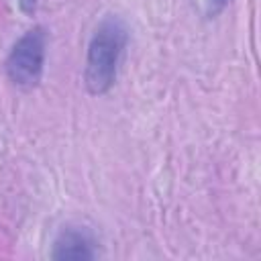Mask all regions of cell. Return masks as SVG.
I'll return each instance as SVG.
<instances>
[{"mask_svg": "<svg viewBox=\"0 0 261 261\" xmlns=\"http://www.w3.org/2000/svg\"><path fill=\"white\" fill-rule=\"evenodd\" d=\"M126 41L128 31L122 18L108 14L98 22L88 43L84 69V82L90 94L102 96L114 86Z\"/></svg>", "mask_w": 261, "mask_h": 261, "instance_id": "obj_1", "label": "cell"}, {"mask_svg": "<svg viewBox=\"0 0 261 261\" xmlns=\"http://www.w3.org/2000/svg\"><path fill=\"white\" fill-rule=\"evenodd\" d=\"M47 55V33L43 27L29 29L8 51L4 69L8 80L24 90L35 88L41 82Z\"/></svg>", "mask_w": 261, "mask_h": 261, "instance_id": "obj_2", "label": "cell"}, {"mask_svg": "<svg viewBox=\"0 0 261 261\" xmlns=\"http://www.w3.org/2000/svg\"><path fill=\"white\" fill-rule=\"evenodd\" d=\"M53 259H96L98 241L86 226H63L53 243Z\"/></svg>", "mask_w": 261, "mask_h": 261, "instance_id": "obj_3", "label": "cell"}, {"mask_svg": "<svg viewBox=\"0 0 261 261\" xmlns=\"http://www.w3.org/2000/svg\"><path fill=\"white\" fill-rule=\"evenodd\" d=\"M18 6L24 14H33L37 10V0H18Z\"/></svg>", "mask_w": 261, "mask_h": 261, "instance_id": "obj_4", "label": "cell"}, {"mask_svg": "<svg viewBox=\"0 0 261 261\" xmlns=\"http://www.w3.org/2000/svg\"><path fill=\"white\" fill-rule=\"evenodd\" d=\"M212 2H216V4H222V2H224V0H212Z\"/></svg>", "mask_w": 261, "mask_h": 261, "instance_id": "obj_5", "label": "cell"}]
</instances>
